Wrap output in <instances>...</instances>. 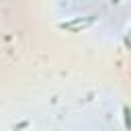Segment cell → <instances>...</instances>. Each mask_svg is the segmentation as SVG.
I'll return each instance as SVG.
<instances>
[{"label": "cell", "mask_w": 131, "mask_h": 131, "mask_svg": "<svg viewBox=\"0 0 131 131\" xmlns=\"http://www.w3.org/2000/svg\"><path fill=\"white\" fill-rule=\"evenodd\" d=\"M123 113H125V125H127V127H131V111H129V106H125V108H123Z\"/></svg>", "instance_id": "obj_2"}, {"label": "cell", "mask_w": 131, "mask_h": 131, "mask_svg": "<svg viewBox=\"0 0 131 131\" xmlns=\"http://www.w3.org/2000/svg\"><path fill=\"white\" fill-rule=\"evenodd\" d=\"M94 23H96V16L90 14V16H78V18H74V20H66V23H61L59 27L66 29V31H72V33H80V31L90 29Z\"/></svg>", "instance_id": "obj_1"}, {"label": "cell", "mask_w": 131, "mask_h": 131, "mask_svg": "<svg viewBox=\"0 0 131 131\" xmlns=\"http://www.w3.org/2000/svg\"><path fill=\"white\" fill-rule=\"evenodd\" d=\"M127 41H131V27H129V35H127Z\"/></svg>", "instance_id": "obj_3"}]
</instances>
